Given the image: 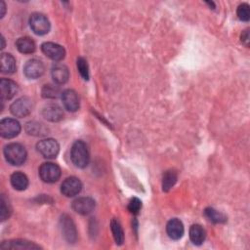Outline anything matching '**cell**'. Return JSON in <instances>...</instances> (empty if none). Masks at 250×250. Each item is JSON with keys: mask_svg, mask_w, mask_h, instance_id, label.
I'll use <instances>...</instances> for the list:
<instances>
[{"mask_svg": "<svg viewBox=\"0 0 250 250\" xmlns=\"http://www.w3.org/2000/svg\"><path fill=\"white\" fill-rule=\"evenodd\" d=\"M70 158L72 163L78 168H85L90 159L87 145L81 141H75L70 149Z\"/></svg>", "mask_w": 250, "mask_h": 250, "instance_id": "1", "label": "cell"}, {"mask_svg": "<svg viewBox=\"0 0 250 250\" xmlns=\"http://www.w3.org/2000/svg\"><path fill=\"white\" fill-rule=\"evenodd\" d=\"M16 60L15 58L8 53H3L1 55V71L3 73L12 74L16 71Z\"/></svg>", "mask_w": 250, "mask_h": 250, "instance_id": "20", "label": "cell"}, {"mask_svg": "<svg viewBox=\"0 0 250 250\" xmlns=\"http://www.w3.org/2000/svg\"><path fill=\"white\" fill-rule=\"evenodd\" d=\"M41 93H42V96L47 99H56L60 96V94H62L60 87L52 84L44 85Z\"/></svg>", "mask_w": 250, "mask_h": 250, "instance_id": "27", "label": "cell"}, {"mask_svg": "<svg viewBox=\"0 0 250 250\" xmlns=\"http://www.w3.org/2000/svg\"><path fill=\"white\" fill-rule=\"evenodd\" d=\"M62 102L63 106L68 110V111H76L79 108V98L78 95L75 91L71 89L64 90L61 94Z\"/></svg>", "mask_w": 250, "mask_h": 250, "instance_id": "13", "label": "cell"}, {"mask_svg": "<svg viewBox=\"0 0 250 250\" xmlns=\"http://www.w3.org/2000/svg\"><path fill=\"white\" fill-rule=\"evenodd\" d=\"M76 64H77V69H78L80 75L82 76V78L85 80H88L89 79V67H88L87 61L84 58H78Z\"/></svg>", "mask_w": 250, "mask_h": 250, "instance_id": "29", "label": "cell"}, {"mask_svg": "<svg viewBox=\"0 0 250 250\" xmlns=\"http://www.w3.org/2000/svg\"><path fill=\"white\" fill-rule=\"evenodd\" d=\"M205 216L213 223L215 224H220V223H225L227 221V218L225 217L224 214H222L221 212L215 210L214 208L208 207L205 209L204 211Z\"/></svg>", "mask_w": 250, "mask_h": 250, "instance_id": "26", "label": "cell"}, {"mask_svg": "<svg viewBox=\"0 0 250 250\" xmlns=\"http://www.w3.org/2000/svg\"><path fill=\"white\" fill-rule=\"evenodd\" d=\"M0 204H1L0 205V217H1L2 221H5L11 215V207H10V204L8 203V200L4 196V194H2V196H1Z\"/></svg>", "mask_w": 250, "mask_h": 250, "instance_id": "28", "label": "cell"}, {"mask_svg": "<svg viewBox=\"0 0 250 250\" xmlns=\"http://www.w3.org/2000/svg\"><path fill=\"white\" fill-rule=\"evenodd\" d=\"M31 101L26 97H21L16 100L10 106L13 115L17 117H25L31 112Z\"/></svg>", "mask_w": 250, "mask_h": 250, "instance_id": "9", "label": "cell"}, {"mask_svg": "<svg viewBox=\"0 0 250 250\" xmlns=\"http://www.w3.org/2000/svg\"><path fill=\"white\" fill-rule=\"evenodd\" d=\"M178 179L177 172L174 170H167L162 177V189L164 191L170 190L176 184Z\"/></svg>", "mask_w": 250, "mask_h": 250, "instance_id": "23", "label": "cell"}, {"mask_svg": "<svg viewBox=\"0 0 250 250\" xmlns=\"http://www.w3.org/2000/svg\"><path fill=\"white\" fill-rule=\"evenodd\" d=\"M141 208H142V201L139 198L133 197L130 199L129 204H128V210L132 214H138L140 212Z\"/></svg>", "mask_w": 250, "mask_h": 250, "instance_id": "31", "label": "cell"}, {"mask_svg": "<svg viewBox=\"0 0 250 250\" xmlns=\"http://www.w3.org/2000/svg\"><path fill=\"white\" fill-rule=\"evenodd\" d=\"M25 130L29 135L33 136H43L47 134V128L42 124L35 121L28 122L25 126Z\"/></svg>", "mask_w": 250, "mask_h": 250, "instance_id": "25", "label": "cell"}, {"mask_svg": "<svg viewBox=\"0 0 250 250\" xmlns=\"http://www.w3.org/2000/svg\"><path fill=\"white\" fill-rule=\"evenodd\" d=\"M42 115L45 119L51 121V122H58L62 119L63 112L60 105L57 104L51 103L44 105L42 108Z\"/></svg>", "mask_w": 250, "mask_h": 250, "instance_id": "14", "label": "cell"}, {"mask_svg": "<svg viewBox=\"0 0 250 250\" xmlns=\"http://www.w3.org/2000/svg\"><path fill=\"white\" fill-rule=\"evenodd\" d=\"M18 92V85L10 79L2 78L0 80V95L2 100L12 99Z\"/></svg>", "mask_w": 250, "mask_h": 250, "instance_id": "17", "label": "cell"}, {"mask_svg": "<svg viewBox=\"0 0 250 250\" xmlns=\"http://www.w3.org/2000/svg\"><path fill=\"white\" fill-rule=\"evenodd\" d=\"M249 41H250V39H249V29L247 28V29H245V30L242 32V34H241V42H242L246 47H248V46H249Z\"/></svg>", "mask_w": 250, "mask_h": 250, "instance_id": "32", "label": "cell"}, {"mask_svg": "<svg viewBox=\"0 0 250 250\" xmlns=\"http://www.w3.org/2000/svg\"><path fill=\"white\" fill-rule=\"evenodd\" d=\"M39 177L45 183H55L61 177V168L52 162H45L39 167Z\"/></svg>", "mask_w": 250, "mask_h": 250, "instance_id": "3", "label": "cell"}, {"mask_svg": "<svg viewBox=\"0 0 250 250\" xmlns=\"http://www.w3.org/2000/svg\"><path fill=\"white\" fill-rule=\"evenodd\" d=\"M61 230L63 238L68 243H74L77 240V230L73 220L66 214L62 215L60 219Z\"/></svg>", "mask_w": 250, "mask_h": 250, "instance_id": "4", "label": "cell"}, {"mask_svg": "<svg viewBox=\"0 0 250 250\" xmlns=\"http://www.w3.org/2000/svg\"><path fill=\"white\" fill-rule=\"evenodd\" d=\"M4 156L9 164L19 166L24 163L27 153L24 146L20 144L13 143L4 147Z\"/></svg>", "mask_w": 250, "mask_h": 250, "instance_id": "2", "label": "cell"}, {"mask_svg": "<svg viewBox=\"0 0 250 250\" xmlns=\"http://www.w3.org/2000/svg\"><path fill=\"white\" fill-rule=\"evenodd\" d=\"M206 237L205 229L198 224L192 225L189 229V238L195 245H201Z\"/></svg>", "mask_w": 250, "mask_h": 250, "instance_id": "19", "label": "cell"}, {"mask_svg": "<svg viewBox=\"0 0 250 250\" xmlns=\"http://www.w3.org/2000/svg\"><path fill=\"white\" fill-rule=\"evenodd\" d=\"M42 52L51 60L59 62L65 56V50L62 46L54 42H45L41 45Z\"/></svg>", "mask_w": 250, "mask_h": 250, "instance_id": "10", "label": "cell"}, {"mask_svg": "<svg viewBox=\"0 0 250 250\" xmlns=\"http://www.w3.org/2000/svg\"><path fill=\"white\" fill-rule=\"evenodd\" d=\"M21 132L19 121L13 118H4L0 122V135L5 139H12Z\"/></svg>", "mask_w": 250, "mask_h": 250, "instance_id": "7", "label": "cell"}, {"mask_svg": "<svg viewBox=\"0 0 250 250\" xmlns=\"http://www.w3.org/2000/svg\"><path fill=\"white\" fill-rule=\"evenodd\" d=\"M37 151L45 158H55L60 150L58 142L54 139H44L37 143Z\"/></svg>", "mask_w": 250, "mask_h": 250, "instance_id": "6", "label": "cell"}, {"mask_svg": "<svg viewBox=\"0 0 250 250\" xmlns=\"http://www.w3.org/2000/svg\"><path fill=\"white\" fill-rule=\"evenodd\" d=\"M16 47L22 54H32L36 49L34 41L27 36L19 38L16 42Z\"/></svg>", "mask_w": 250, "mask_h": 250, "instance_id": "21", "label": "cell"}, {"mask_svg": "<svg viewBox=\"0 0 250 250\" xmlns=\"http://www.w3.org/2000/svg\"><path fill=\"white\" fill-rule=\"evenodd\" d=\"M110 229L113 235V238L116 242V244L121 245L124 242V232L122 229V227L118 220L112 219L110 222Z\"/></svg>", "mask_w": 250, "mask_h": 250, "instance_id": "24", "label": "cell"}, {"mask_svg": "<svg viewBox=\"0 0 250 250\" xmlns=\"http://www.w3.org/2000/svg\"><path fill=\"white\" fill-rule=\"evenodd\" d=\"M52 78L56 84L62 85L67 82L69 78V71L68 68L62 63H56L53 65L51 70Z\"/></svg>", "mask_w": 250, "mask_h": 250, "instance_id": "16", "label": "cell"}, {"mask_svg": "<svg viewBox=\"0 0 250 250\" xmlns=\"http://www.w3.org/2000/svg\"><path fill=\"white\" fill-rule=\"evenodd\" d=\"M1 248L3 249H33V248H40V246L26 241V240H9V241H4L1 244Z\"/></svg>", "mask_w": 250, "mask_h": 250, "instance_id": "18", "label": "cell"}, {"mask_svg": "<svg viewBox=\"0 0 250 250\" xmlns=\"http://www.w3.org/2000/svg\"><path fill=\"white\" fill-rule=\"evenodd\" d=\"M29 25L32 31L37 35H44L50 30V21L46 16L40 13H34L29 18Z\"/></svg>", "mask_w": 250, "mask_h": 250, "instance_id": "5", "label": "cell"}, {"mask_svg": "<svg viewBox=\"0 0 250 250\" xmlns=\"http://www.w3.org/2000/svg\"><path fill=\"white\" fill-rule=\"evenodd\" d=\"M5 8H6V6H5V3H4V2H3V1H2V2H1V10H2V14H1V18H2V17H3V16H4V14H5V10H6V9H5Z\"/></svg>", "mask_w": 250, "mask_h": 250, "instance_id": "33", "label": "cell"}, {"mask_svg": "<svg viewBox=\"0 0 250 250\" xmlns=\"http://www.w3.org/2000/svg\"><path fill=\"white\" fill-rule=\"evenodd\" d=\"M166 231L168 236L174 240H178L182 238L185 231L182 221H180L177 218H173L170 221H168L166 225Z\"/></svg>", "mask_w": 250, "mask_h": 250, "instance_id": "15", "label": "cell"}, {"mask_svg": "<svg viewBox=\"0 0 250 250\" xmlns=\"http://www.w3.org/2000/svg\"><path fill=\"white\" fill-rule=\"evenodd\" d=\"M11 185L17 190H24L28 186V179L21 172H15L11 176Z\"/></svg>", "mask_w": 250, "mask_h": 250, "instance_id": "22", "label": "cell"}, {"mask_svg": "<svg viewBox=\"0 0 250 250\" xmlns=\"http://www.w3.org/2000/svg\"><path fill=\"white\" fill-rule=\"evenodd\" d=\"M95 200L91 197H79L72 202V209L80 215H88L95 209Z\"/></svg>", "mask_w": 250, "mask_h": 250, "instance_id": "12", "label": "cell"}, {"mask_svg": "<svg viewBox=\"0 0 250 250\" xmlns=\"http://www.w3.org/2000/svg\"><path fill=\"white\" fill-rule=\"evenodd\" d=\"M237 17L242 21H248L250 19V10L249 5L247 3H242L237 7L236 11Z\"/></svg>", "mask_w": 250, "mask_h": 250, "instance_id": "30", "label": "cell"}, {"mask_svg": "<svg viewBox=\"0 0 250 250\" xmlns=\"http://www.w3.org/2000/svg\"><path fill=\"white\" fill-rule=\"evenodd\" d=\"M44 64L40 60L31 59L23 66V73L29 79L39 78L44 73Z\"/></svg>", "mask_w": 250, "mask_h": 250, "instance_id": "11", "label": "cell"}, {"mask_svg": "<svg viewBox=\"0 0 250 250\" xmlns=\"http://www.w3.org/2000/svg\"><path fill=\"white\" fill-rule=\"evenodd\" d=\"M82 189V183L76 177L66 178L61 185V192L66 197L77 195Z\"/></svg>", "mask_w": 250, "mask_h": 250, "instance_id": "8", "label": "cell"}]
</instances>
